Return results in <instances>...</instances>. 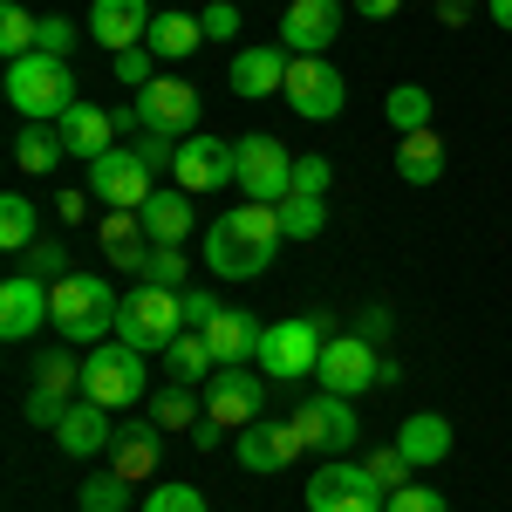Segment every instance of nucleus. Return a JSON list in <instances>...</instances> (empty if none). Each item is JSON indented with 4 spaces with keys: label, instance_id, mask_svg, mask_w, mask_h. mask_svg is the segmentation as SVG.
Listing matches in <instances>:
<instances>
[{
    "label": "nucleus",
    "instance_id": "obj_1",
    "mask_svg": "<svg viewBox=\"0 0 512 512\" xmlns=\"http://www.w3.org/2000/svg\"><path fill=\"white\" fill-rule=\"evenodd\" d=\"M280 212L274 205H233V212H219L212 226H205V267L219 280H253V274H267L274 267V253H280Z\"/></svg>",
    "mask_w": 512,
    "mask_h": 512
},
{
    "label": "nucleus",
    "instance_id": "obj_2",
    "mask_svg": "<svg viewBox=\"0 0 512 512\" xmlns=\"http://www.w3.org/2000/svg\"><path fill=\"white\" fill-rule=\"evenodd\" d=\"M7 103H14L28 123H62V117L82 103L69 55H48V48H35V55H21V62H7Z\"/></svg>",
    "mask_w": 512,
    "mask_h": 512
},
{
    "label": "nucleus",
    "instance_id": "obj_3",
    "mask_svg": "<svg viewBox=\"0 0 512 512\" xmlns=\"http://www.w3.org/2000/svg\"><path fill=\"white\" fill-rule=\"evenodd\" d=\"M48 308H55L62 342H89V349H96L103 335H117L123 294L103 274H62V280H48Z\"/></svg>",
    "mask_w": 512,
    "mask_h": 512
},
{
    "label": "nucleus",
    "instance_id": "obj_4",
    "mask_svg": "<svg viewBox=\"0 0 512 512\" xmlns=\"http://www.w3.org/2000/svg\"><path fill=\"white\" fill-rule=\"evenodd\" d=\"M144 390H151L144 349H130V342H96V349L82 355V396H89V403L130 410V403H144Z\"/></svg>",
    "mask_w": 512,
    "mask_h": 512
},
{
    "label": "nucleus",
    "instance_id": "obj_5",
    "mask_svg": "<svg viewBox=\"0 0 512 512\" xmlns=\"http://www.w3.org/2000/svg\"><path fill=\"white\" fill-rule=\"evenodd\" d=\"M328 335H335V321H328V315H287V321H267L260 369H267L274 383H301V376H315L321 342H328Z\"/></svg>",
    "mask_w": 512,
    "mask_h": 512
},
{
    "label": "nucleus",
    "instance_id": "obj_6",
    "mask_svg": "<svg viewBox=\"0 0 512 512\" xmlns=\"http://www.w3.org/2000/svg\"><path fill=\"white\" fill-rule=\"evenodd\" d=\"M185 335V294H171V287H137V294H123V315H117V342L130 349H171Z\"/></svg>",
    "mask_w": 512,
    "mask_h": 512
},
{
    "label": "nucleus",
    "instance_id": "obj_7",
    "mask_svg": "<svg viewBox=\"0 0 512 512\" xmlns=\"http://www.w3.org/2000/svg\"><path fill=\"white\" fill-rule=\"evenodd\" d=\"M287 110L308 123H335L342 117V103H349V82H342V69L328 62V55H294V69H287Z\"/></svg>",
    "mask_w": 512,
    "mask_h": 512
},
{
    "label": "nucleus",
    "instance_id": "obj_8",
    "mask_svg": "<svg viewBox=\"0 0 512 512\" xmlns=\"http://www.w3.org/2000/svg\"><path fill=\"white\" fill-rule=\"evenodd\" d=\"M239 192L253 198V205H280V198L294 192V151L267 137V130H253V137H239Z\"/></svg>",
    "mask_w": 512,
    "mask_h": 512
},
{
    "label": "nucleus",
    "instance_id": "obj_9",
    "mask_svg": "<svg viewBox=\"0 0 512 512\" xmlns=\"http://www.w3.org/2000/svg\"><path fill=\"white\" fill-rule=\"evenodd\" d=\"M369 383H383V355L376 342H362V335H328L321 342V362H315V390L328 396H362Z\"/></svg>",
    "mask_w": 512,
    "mask_h": 512
},
{
    "label": "nucleus",
    "instance_id": "obj_10",
    "mask_svg": "<svg viewBox=\"0 0 512 512\" xmlns=\"http://www.w3.org/2000/svg\"><path fill=\"white\" fill-rule=\"evenodd\" d=\"M383 485L369 478V465H349V458H328L315 478H308V512H383Z\"/></svg>",
    "mask_w": 512,
    "mask_h": 512
},
{
    "label": "nucleus",
    "instance_id": "obj_11",
    "mask_svg": "<svg viewBox=\"0 0 512 512\" xmlns=\"http://www.w3.org/2000/svg\"><path fill=\"white\" fill-rule=\"evenodd\" d=\"M171 178H178V192H219V185H239V151L226 137H212V130H192L185 144H178V164H171Z\"/></svg>",
    "mask_w": 512,
    "mask_h": 512
},
{
    "label": "nucleus",
    "instance_id": "obj_12",
    "mask_svg": "<svg viewBox=\"0 0 512 512\" xmlns=\"http://www.w3.org/2000/svg\"><path fill=\"white\" fill-rule=\"evenodd\" d=\"M151 178L158 171L137 158V151H103V158L89 164V192H96V205H110V212H137L144 198L158 192Z\"/></svg>",
    "mask_w": 512,
    "mask_h": 512
},
{
    "label": "nucleus",
    "instance_id": "obj_13",
    "mask_svg": "<svg viewBox=\"0 0 512 512\" xmlns=\"http://www.w3.org/2000/svg\"><path fill=\"white\" fill-rule=\"evenodd\" d=\"M205 417H219L226 431L260 424V417H267V383H260V369H212V383H205Z\"/></svg>",
    "mask_w": 512,
    "mask_h": 512
},
{
    "label": "nucleus",
    "instance_id": "obj_14",
    "mask_svg": "<svg viewBox=\"0 0 512 512\" xmlns=\"http://www.w3.org/2000/svg\"><path fill=\"white\" fill-rule=\"evenodd\" d=\"M294 424H301V437H308V451H321V458H342V451H355V437H362L355 403L349 396H328V390L308 396V403L294 410Z\"/></svg>",
    "mask_w": 512,
    "mask_h": 512
},
{
    "label": "nucleus",
    "instance_id": "obj_15",
    "mask_svg": "<svg viewBox=\"0 0 512 512\" xmlns=\"http://www.w3.org/2000/svg\"><path fill=\"white\" fill-rule=\"evenodd\" d=\"M137 117H144V130H158V137H192L198 130V89L178 76H158L151 89H137Z\"/></svg>",
    "mask_w": 512,
    "mask_h": 512
},
{
    "label": "nucleus",
    "instance_id": "obj_16",
    "mask_svg": "<svg viewBox=\"0 0 512 512\" xmlns=\"http://www.w3.org/2000/svg\"><path fill=\"white\" fill-rule=\"evenodd\" d=\"M301 451H308V437H301V424H294V417H287V424H267V417H260V424H246V431L233 437V458L246 465V472H260V478H267V472H287Z\"/></svg>",
    "mask_w": 512,
    "mask_h": 512
},
{
    "label": "nucleus",
    "instance_id": "obj_17",
    "mask_svg": "<svg viewBox=\"0 0 512 512\" xmlns=\"http://www.w3.org/2000/svg\"><path fill=\"white\" fill-rule=\"evenodd\" d=\"M335 35H342V0H287V14H280L287 55H328Z\"/></svg>",
    "mask_w": 512,
    "mask_h": 512
},
{
    "label": "nucleus",
    "instance_id": "obj_18",
    "mask_svg": "<svg viewBox=\"0 0 512 512\" xmlns=\"http://www.w3.org/2000/svg\"><path fill=\"white\" fill-rule=\"evenodd\" d=\"M55 451L62 458H110V444H117V424H110V410L103 403H89V396H76L69 410H62V424H55Z\"/></svg>",
    "mask_w": 512,
    "mask_h": 512
},
{
    "label": "nucleus",
    "instance_id": "obj_19",
    "mask_svg": "<svg viewBox=\"0 0 512 512\" xmlns=\"http://www.w3.org/2000/svg\"><path fill=\"white\" fill-rule=\"evenodd\" d=\"M41 321H55V308H48V280L35 274H14L0 280V335L7 342H28V335H41Z\"/></svg>",
    "mask_w": 512,
    "mask_h": 512
},
{
    "label": "nucleus",
    "instance_id": "obj_20",
    "mask_svg": "<svg viewBox=\"0 0 512 512\" xmlns=\"http://www.w3.org/2000/svg\"><path fill=\"white\" fill-rule=\"evenodd\" d=\"M151 21H158L151 0H96V7H89V35H96V48H110V55L144 48Z\"/></svg>",
    "mask_w": 512,
    "mask_h": 512
},
{
    "label": "nucleus",
    "instance_id": "obj_21",
    "mask_svg": "<svg viewBox=\"0 0 512 512\" xmlns=\"http://www.w3.org/2000/svg\"><path fill=\"white\" fill-rule=\"evenodd\" d=\"M287 69H294V55H287L280 41H274V48L260 41V48H239V55H233L226 82H233V96L260 103V96H280V89H287Z\"/></svg>",
    "mask_w": 512,
    "mask_h": 512
},
{
    "label": "nucleus",
    "instance_id": "obj_22",
    "mask_svg": "<svg viewBox=\"0 0 512 512\" xmlns=\"http://www.w3.org/2000/svg\"><path fill=\"white\" fill-rule=\"evenodd\" d=\"M55 137H62V151L82 164H96L103 151H117V110H103V103H76L69 117L55 123Z\"/></svg>",
    "mask_w": 512,
    "mask_h": 512
},
{
    "label": "nucleus",
    "instance_id": "obj_23",
    "mask_svg": "<svg viewBox=\"0 0 512 512\" xmlns=\"http://www.w3.org/2000/svg\"><path fill=\"white\" fill-rule=\"evenodd\" d=\"M205 342L219 355V369H253L260 362V342H267V328L246 315V308H226V315L205 328Z\"/></svg>",
    "mask_w": 512,
    "mask_h": 512
},
{
    "label": "nucleus",
    "instance_id": "obj_24",
    "mask_svg": "<svg viewBox=\"0 0 512 512\" xmlns=\"http://www.w3.org/2000/svg\"><path fill=\"white\" fill-rule=\"evenodd\" d=\"M158 458H164V424H151V417L144 424H117V444H110V472L117 478L137 485V478L158 472Z\"/></svg>",
    "mask_w": 512,
    "mask_h": 512
},
{
    "label": "nucleus",
    "instance_id": "obj_25",
    "mask_svg": "<svg viewBox=\"0 0 512 512\" xmlns=\"http://www.w3.org/2000/svg\"><path fill=\"white\" fill-rule=\"evenodd\" d=\"M451 444H458V437H451V417H437V410H417V417L396 424V451H403L417 472H424V465H444Z\"/></svg>",
    "mask_w": 512,
    "mask_h": 512
},
{
    "label": "nucleus",
    "instance_id": "obj_26",
    "mask_svg": "<svg viewBox=\"0 0 512 512\" xmlns=\"http://www.w3.org/2000/svg\"><path fill=\"white\" fill-rule=\"evenodd\" d=\"M103 253H110V267H123V274H144V260H151L144 212H103Z\"/></svg>",
    "mask_w": 512,
    "mask_h": 512
},
{
    "label": "nucleus",
    "instance_id": "obj_27",
    "mask_svg": "<svg viewBox=\"0 0 512 512\" xmlns=\"http://www.w3.org/2000/svg\"><path fill=\"white\" fill-rule=\"evenodd\" d=\"M137 212H144L151 246H185V233H192V192H151Z\"/></svg>",
    "mask_w": 512,
    "mask_h": 512
},
{
    "label": "nucleus",
    "instance_id": "obj_28",
    "mask_svg": "<svg viewBox=\"0 0 512 512\" xmlns=\"http://www.w3.org/2000/svg\"><path fill=\"white\" fill-rule=\"evenodd\" d=\"M144 48L164 55V62H185V55L205 48V21H198V14H178V7H164L158 21H151V35H144Z\"/></svg>",
    "mask_w": 512,
    "mask_h": 512
},
{
    "label": "nucleus",
    "instance_id": "obj_29",
    "mask_svg": "<svg viewBox=\"0 0 512 512\" xmlns=\"http://www.w3.org/2000/svg\"><path fill=\"white\" fill-rule=\"evenodd\" d=\"M396 178H403V185H437V178H444V144H437V130H410V137L396 144Z\"/></svg>",
    "mask_w": 512,
    "mask_h": 512
},
{
    "label": "nucleus",
    "instance_id": "obj_30",
    "mask_svg": "<svg viewBox=\"0 0 512 512\" xmlns=\"http://www.w3.org/2000/svg\"><path fill=\"white\" fill-rule=\"evenodd\" d=\"M212 369H219V355H212V342H205L198 328H185V335L164 349V376H171V383H192L198 390V383H212Z\"/></svg>",
    "mask_w": 512,
    "mask_h": 512
},
{
    "label": "nucleus",
    "instance_id": "obj_31",
    "mask_svg": "<svg viewBox=\"0 0 512 512\" xmlns=\"http://www.w3.org/2000/svg\"><path fill=\"white\" fill-rule=\"evenodd\" d=\"M35 239H41V205L28 192H7V198H0V246L21 260Z\"/></svg>",
    "mask_w": 512,
    "mask_h": 512
},
{
    "label": "nucleus",
    "instance_id": "obj_32",
    "mask_svg": "<svg viewBox=\"0 0 512 512\" xmlns=\"http://www.w3.org/2000/svg\"><path fill=\"white\" fill-rule=\"evenodd\" d=\"M431 110H437V96L424 89V82H396L390 96H383V117L396 123V137H410V130H431Z\"/></svg>",
    "mask_w": 512,
    "mask_h": 512
},
{
    "label": "nucleus",
    "instance_id": "obj_33",
    "mask_svg": "<svg viewBox=\"0 0 512 512\" xmlns=\"http://www.w3.org/2000/svg\"><path fill=\"white\" fill-rule=\"evenodd\" d=\"M62 158H69V151H62V137H55V123H28L21 144H14V164H21L28 178H48Z\"/></svg>",
    "mask_w": 512,
    "mask_h": 512
},
{
    "label": "nucleus",
    "instance_id": "obj_34",
    "mask_svg": "<svg viewBox=\"0 0 512 512\" xmlns=\"http://www.w3.org/2000/svg\"><path fill=\"white\" fill-rule=\"evenodd\" d=\"M198 417V396H192V383H164L158 396H151V424H164V431H192Z\"/></svg>",
    "mask_w": 512,
    "mask_h": 512
},
{
    "label": "nucleus",
    "instance_id": "obj_35",
    "mask_svg": "<svg viewBox=\"0 0 512 512\" xmlns=\"http://www.w3.org/2000/svg\"><path fill=\"white\" fill-rule=\"evenodd\" d=\"M35 41H41V21L21 7V0H7V7H0V55L21 62V55H35Z\"/></svg>",
    "mask_w": 512,
    "mask_h": 512
},
{
    "label": "nucleus",
    "instance_id": "obj_36",
    "mask_svg": "<svg viewBox=\"0 0 512 512\" xmlns=\"http://www.w3.org/2000/svg\"><path fill=\"white\" fill-rule=\"evenodd\" d=\"M274 212H280V233H287V239H315L321 226H328V205L308 198V192H287Z\"/></svg>",
    "mask_w": 512,
    "mask_h": 512
},
{
    "label": "nucleus",
    "instance_id": "obj_37",
    "mask_svg": "<svg viewBox=\"0 0 512 512\" xmlns=\"http://www.w3.org/2000/svg\"><path fill=\"white\" fill-rule=\"evenodd\" d=\"M35 390L82 396V362H76L69 349H41V362H35Z\"/></svg>",
    "mask_w": 512,
    "mask_h": 512
},
{
    "label": "nucleus",
    "instance_id": "obj_38",
    "mask_svg": "<svg viewBox=\"0 0 512 512\" xmlns=\"http://www.w3.org/2000/svg\"><path fill=\"white\" fill-rule=\"evenodd\" d=\"M76 506H82V512H130V478H117V472H96V478H82Z\"/></svg>",
    "mask_w": 512,
    "mask_h": 512
},
{
    "label": "nucleus",
    "instance_id": "obj_39",
    "mask_svg": "<svg viewBox=\"0 0 512 512\" xmlns=\"http://www.w3.org/2000/svg\"><path fill=\"white\" fill-rule=\"evenodd\" d=\"M144 287H171V294H185V246H151V260H144Z\"/></svg>",
    "mask_w": 512,
    "mask_h": 512
},
{
    "label": "nucleus",
    "instance_id": "obj_40",
    "mask_svg": "<svg viewBox=\"0 0 512 512\" xmlns=\"http://www.w3.org/2000/svg\"><path fill=\"white\" fill-rule=\"evenodd\" d=\"M21 274H35V280H62V274H76V267H69V246H62V239H35V246L21 253Z\"/></svg>",
    "mask_w": 512,
    "mask_h": 512
},
{
    "label": "nucleus",
    "instance_id": "obj_41",
    "mask_svg": "<svg viewBox=\"0 0 512 512\" xmlns=\"http://www.w3.org/2000/svg\"><path fill=\"white\" fill-rule=\"evenodd\" d=\"M144 512H205V492H198V485H185V478H164V485H151Z\"/></svg>",
    "mask_w": 512,
    "mask_h": 512
},
{
    "label": "nucleus",
    "instance_id": "obj_42",
    "mask_svg": "<svg viewBox=\"0 0 512 512\" xmlns=\"http://www.w3.org/2000/svg\"><path fill=\"white\" fill-rule=\"evenodd\" d=\"M369 478H376L383 492H396V485H410V478H417V465H410L396 444H376V451H369Z\"/></svg>",
    "mask_w": 512,
    "mask_h": 512
},
{
    "label": "nucleus",
    "instance_id": "obj_43",
    "mask_svg": "<svg viewBox=\"0 0 512 512\" xmlns=\"http://www.w3.org/2000/svg\"><path fill=\"white\" fill-rule=\"evenodd\" d=\"M328 185H335V164H328V158H315V151H301V158H294V192L328 198Z\"/></svg>",
    "mask_w": 512,
    "mask_h": 512
},
{
    "label": "nucleus",
    "instance_id": "obj_44",
    "mask_svg": "<svg viewBox=\"0 0 512 512\" xmlns=\"http://www.w3.org/2000/svg\"><path fill=\"white\" fill-rule=\"evenodd\" d=\"M383 512H451V499L431 492V485H396L390 499H383Z\"/></svg>",
    "mask_w": 512,
    "mask_h": 512
},
{
    "label": "nucleus",
    "instance_id": "obj_45",
    "mask_svg": "<svg viewBox=\"0 0 512 512\" xmlns=\"http://www.w3.org/2000/svg\"><path fill=\"white\" fill-rule=\"evenodd\" d=\"M151 62H158L151 48H123V55L110 62V69H117V82H123V89H151V82H158V76H151Z\"/></svg>",
    "mask_w": 512,
    "mask_h": 512
},
{
    "label": "nucleus",
    "instance_id": "obj_46",
    "mask_svg": "<svg viewBox=\"0 0 512 512\" xmlns=\"http://www.w3.org/2000/svg\"><path fill=\"white\" fill-rule=\"evenodd\" d=\"M198 21H205V41H233L239 35V7H233V0H205Z\"/></svg>",
    "mask_w": 512,
    "mask_h": 512
},
{
    "label": "nucleus",
    "instance_id": "obj_47",
    "mask_svg": "<svg viewBox=\"0 0 512 512\" xmlns=\"http://www.w3.org/2000/svg\"><path fill=\"white\" fill-rule=\"evenodd\" d=\"M69 403H76V396H55V390H28V424H41V431H55Z\"/></svg>",
    "mask_w": 512,
    "mask_h": 512
},
{
    "label": "nucleus",
    "instance_id": "obj_48",
    "mask_svg": "<svg viewBox=\"0 0 512 512\" xmlns=\"http://www.w3.org/2000/svg\"><path fill=\"white\" fill-rule=\"evenodd\" d=\"M130 151L151 164V171H171V164H178V137H158V130H144V137H137Z\"/></svg>",
    "mask_w": 512,
    "mask_h": 512
},
{
    "label": "nucleus",
    "instance_id": "obj_49",
    "mask_svg": "<svg viewBox=\"0 0 512 512\" xmlns=\"http://www.w3.org/2000/svg\"><path fill=\"white\" fill-rule=\"evenodd\" d=\"M35 48L69 55V48H76V21H69V14H41V41H35Z\"/></svg>",
    "mask_w": 512,
    "mask_h": 512
},
{
    "label": "nucleus",
    "instance_id": "obj_50",
    "mask_svg": "<svg viewBox=\"0 0 512 512\" xmlns=\"http://www.w3.org/2000/svg\"><path fill=\"white\" fill-rule=\"evenodd\" d=\"M219 315H226V301H212V294H192V287H185V328H198V335H205Z\"/></svg>",
    "mask_w": 512,
    "mask_h": 512
},
{
    "label": "nucleus",
    "instance_id": "obj_51",
    "mask_svg": "<svg viewBox=\"0 0 512 512\" xmlns=\"http://www.w3.org/2000/svg\"><path fill=\"white\" fill-rule=\"evenodd\" d=\"M185 437H192V451L205 458V451H219V444H226V424H219V417H198V424H192Z\"/></svg>",
    "mask_w": 512,
    "mask_h": 512
},
{
    "label": "nucleus",
    "instance_id": "obj_52",
    "mask_svg": "<svg viewBox=\"0 0 512 512\" xmlns=\"http://www.w3.org/2000/svg\"><path fill=\"white\" fill-rule=\"evenodd\" d=\"M355 335L362 342H390V308H362L355 315Z\"/></svg>",
    "mask_w": 512,
    "mask_h": 512
},
{
    "label": "nucleus",
    "instance_id": "obj_53",
    "mask_svg": "<svg viewBox=\"0 0 512 512\" xmlns=\"http://www.w3.org/2000/svg\"><path fill=\"white\" fill-rule=\"evenodd\" d=\"M355 14H362V21H390L396 7H403V0H349Z\"/></svg>",
    "mask_w": 512,
    "mask_h": 512
},
{
    "label": "nucleus",
    "instance_id": "obj_54",
    "mask_svg": "<svg viewBox=\"0 0 512 512\" xmlns=\"http://www.w3.org/2000/svg\"><path fill=\"white\" fill-rule=\"evenodd\" d=\"M89 198H96V192H62V198H55V212H62V219H82V212H89Z\"/></svg>",
    "mask_w": 512,
    "mask_h": 512
},
{
    "label": "nucleus",
    "instance_id": "obj_55",
    "mask_svg": "<svg viewBox=\"0 0 512 512\" xmlns=\"http://www.w3.org/2000/svg\"><path fill=\"white\" fill-rule=\"evenodd\" d=\"M485 14H492V28H506V35H512V0H485Z\"/></svg>",
    "mask_w": 512,
    "mask_h": 512
},
{
    "label": "nucleus",
    "instance_id": "obj_56",
    "mask_svg": "<svg viewBox=\"0 0 512 512\" xmlns=\"http://www.w3.org/2000/svg\"><path fill=\"white\" fill-rule=\"evenodd\" d=\"M437 14H444V21H451V28H458V21H465V14H472V0H437Z\"/></svg>",
    "mask_w": 512,
    "mask_h": 512
}]
</instances>
